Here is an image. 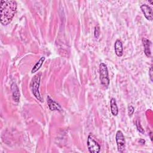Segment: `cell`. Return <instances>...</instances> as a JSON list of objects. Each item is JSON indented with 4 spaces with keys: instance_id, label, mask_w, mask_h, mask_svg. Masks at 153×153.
Instances as JSON below:
<instances>
[{
    "instance_id": "obj_6",
    "label": "cell",
    "mask_w": 153,
    "mask_h": 153,
    "mask_svg": "<svg viewBox=\"0 0 153 153\" xmlns=\"http://www.w3.org/2000/svg\"><path fill=\"white\" fill-rule=\"evenodd\" d=\"M140 9L147 20H152V19H153L152 10L148 5L142 4L140 6Z\"/></svg>"
},
{
    "instance_id": "obj_11",
    "label": "cell",
    "mask_w": 153,
    "mask_h": 153,
    "mask_svg": "<svg viewBox=\"0 0 153 153\" xmlns=\"http://www.w3.org/2000/svg\"><path fill=\"white\" fill-rule=\"evenodd\" d=\"M110 106H111V111L114 116H117L118 113V109L117 106V104L116 100L114 98H112L110 100Z\"/></svg>"
},
{
    "instance_id": "obj_3",
    "label": "cell",
    "mask_w": 153,
    "mask_h": 153,
    "mask_svg": "<svg viewBox=\"0 0 153 153\" xmlns=\"http://www.w3.org/2000/svg\"><path fill=\"white\" fill-rule=\"evenodd\" d=\"M99 75L101 84L106 87H108L109 84L108 71L107 66L103 63H101L99 65Z\"/></svg>"
},
{
    "instance_id": "obj_12",
    "label": "cell",
    "mask_w": 153,
    "mask_h": 153,
    "mask_svg": "<svg viewBox=\"0 0 153 153\" xmlns=\"http://www.w3.org/2000/svg\"><path fill=\"white\" fill-rule=\"evenodd\" d=\"M45 57L44 56H42L41 57L39 60L35 63V65L33 66V67L32 68V71H31V73L32 74H33L36 72H37L41 67V66L42 65L43 63L45 61Z\"/></svg>"
},
{
    "instance_id": "obj_16",
    "label": "cell",
    "mask_w": 153,
    "mask_h": 153,
    "mask_svg": "<svg viewBox=\"0 0 153 153\" xmlns=\"http://www.w3.org/2000/svg\"><path fill=\"white\" fill-rule=\"evenodd\" d=\"M152 73H153V71H152V66H151L149 68V76H150V79L151 80V81H152Z\"/></svg>"
},
{
    "instance_id": "obj_5",
    "label": "cell",
    "mask_w": 153,
    "mask_h": 153,
    "mask_svg": "<svg viewBox=\"0 0 153 153\" xmlns=\"http://www.w3.org/2000/svg\"><path fill=\"white\" fill-rule=\"evenodd\" d=\"M115 139L118 152H123L126 148V140L121 130H118L117 131Z\"/></svg>"
},
{
    "instance_id": "obj_14",
    "label": "cell",
    "mask_w": 153,
    "mask_h": 153,
    "mask_svg": "<svg viewBox=\"0 0 153 153\" xmlns=\"http://www.w3.org/2000/svg\"><path fill=\"white\" fill-rule=\"evenodd\" d=\"M136 127H137V128L138 131H139L140 133H144L145 131H144V130L143 129L142 127L141 126V125H140V122H139V121H137L136 122Z\"/></svg>"
},
{
    "instance_id": "obj_10",
    "label": "cell",
    "mask_w": 153,
    "mask_h": 153,
    "mask_svg": "<svg viewBox=\"0 0 153 153\" xmlns=\"http://www.w3.org/2000/svg\"><path fill=\"white\" fill-rule=\"evenodd\" d=\"M142 41H143V45L145 54L147 57H150L151 54V42L149 40H148L146 38H143Z\"/></svg>"
},
{
    "instance_id": "obj_2",
    "label": "cell",
    "mask_w": 153,
    "mask_h": 153,
    "mask_svg": "<svg viewBox=\"0 0 153 153\" xmlns=\"http://www.w3.org/2000/svg\"><path fill=\"white\" fill-rule=\"evenodd\" d=\"M41 73H38L34 75V76L32 78L31 80L30 87L32 93L35 96V97L41 102H42L43 100L39 90L40 81H41Z\"/></svg>"
},
{
    "instance_id": "obj_9",
    "label": "cell",
    "mask_w": 153,
    "mask_h": 153,
    "mask_svg": "<svg viewBox=\"0 0 153 153\" xmlns=\"http://www.w3.org/2000/svg\"><path fill=\"white\" fill-rule=\"evenodd\" d=\"M114 50H115V53L116 55L118 57H121L123 54V44L122 42L117 39L115 42L114 44Z\"/></svg>"
},
{
    "instance_id": "obj_7",
    "label": "cell",
    "mask_w": 153,
    "mask_h": 153,
    "mask_svg": "<svg viewBox=\"0 0 153 153\" xmlns=\"http://www.w3.org/2000/svg\"><path fill=\"white\" fill-rule=\"evenodd\" d=\"M47 100L48 106L50 110L51 111H62V109L60 105L57 103L55 100H54L50 96H47Z\"/></svg>"
},
{
    "instance_id": "obj_13",
    "label": "cell",
    "mask_w": 153,
    "mask_h": 153,
    "mask_svg": "<svg viewBox=\"0 0 153 153\" xmlns=\"http://www.w3.org/2000/svg\"><path fill=\"white\" fill-rule=\"evenodd\" d=\"M100 27H99V26L98 25H97L95 27H94V37L96 38H98L99 35H100Z\"/></svg>"
},
{
    "instance_id": "obj_8",
    "label": "cell",
    "mask_w": 153,
    "mask_h": 153,
    "mask_svg": "<svg viewBox=\"0 0 153 153\" xmlns=\"http://www.w3.org/2000/svg\"><path fill=\"white\" fill-rule=\"evenodd\" d=\"M11 88L12 90L13 100L16 102H19V100H20V91H19V89L17 84L15 82H13L11 84Z\"/></svg>"
},
{
    "instance_id": "obj_18",
    "label": "cell",
    "mask_w": 153,
    "mask_h": 153,
    "mask_svg": "<svg viewBox=\"0 0 153 153\" xmlns=\"http://www.w3.org/2000/svg\"><path fill=\"white\" fill-rule=\"evenodd\" d=\"M149 135H150V138H151V140H152V132L151 131L150 133H149Z\"/></svg>"
},
{
    "instance_id": "obj_15",
    "label": "cell",
    "mask_w": 153,
    "mask_h": 153,
    "mask_svg": "<svg viewBox=\"0 0 153 153\" xmlns=\"http://www.w3.org/2000/svg\"><path fill=\"white\" fill-rule=\"evenodd\" d=\"M134 111V108H133L131 105H129V106H128V115H129L130 117L132 116V115H133Z\"/></svg>"
},
{
    "instance_id": "obj_17",
    "label": "cell",
    "mask_w": 153,
    "mask_h": 153,
    "mask_svg": "<svg viewBox=\"0 0 153 153\" xmlns=\"http://www.w3.org/2000/svg\"><path fill=\"white\" fill-rule=\"evenodd\" d=\"M139 143H141V144H145V140H143V139H140L139 140Z\"/></svg>"
},
{
    "instance_id": "obj_1",
    "label": "cell",
    "mask_w": 153,
    "mask_h": 153,
    "mask_svg": "<svg viewBox=\"0 0 153 153\" xmlns=\"http://www.w3.org/2000/svg\"><path fill=\"white\" fill-rule=\"evenodd\" d=\"M17 2L12 0H2L1 1L0 21L2 25L10 24L17 11Z\"/></svg>"
},
{
    "instance_id": "obj_4",
    "label": "cell",
    "mask_w": 153,
    "mask_h": 153,
    "mask_svg": "<svg viewBox=\"0 0 153 153\" xmlns=\"http://www.w3.org/2000/svg\"><path fill=\"white\" fill-rule=\"evenodd\" d=\"M88 151L91 153H98L100 149V146L94 139L92 135L89 134L87 141Z\"/></svg>"
}]
</instances>
